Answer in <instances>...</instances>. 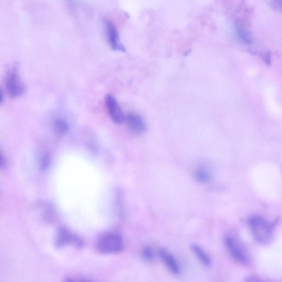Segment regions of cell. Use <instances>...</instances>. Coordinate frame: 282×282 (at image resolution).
<instances>
[{
  "label": "cell",
  "instance_id": "1",
  "mask_svg": "<svg viewBox=\"0 0 282 282\" xmlns=\"http://www.w3.org/2000/svg\"><path fill=\"white\" fill-rule=\"evenodd\" d=\"M248 223L254 239L258 243L263 245L270 243L273 239L277 222H269L262 217L253 216L248 219Z\"/></svg>",
  "mask_w": 282,
  "mask_h": 282
},
{
  "label": "cell",
  "instance_id": "2",
  "mask_svg": "<svg viewBox=\"0 0 282 282\" xmlns=\"http://www.w3.org/2000/svg\"><path fill=\"white\" fill-rule=\"evenodd\" d=\"M124 248L123 241L119 235L109 233L101 237L97 243V249L103 254L118 253Z\"/></svg>",
  "mask_w": 282,
  "mask_h": 282
},
{
  "label": "cell",
  "instance_id": "3",
  "mask_svg": "<svg viewBox=\"0 0 282 282\" xmlns=\"http://www.w3.org/2000/svg\"><path fill=\"white\" fill-rule=\"evenodd\" d=\"M224 244L233 259L241 265L249 263V257L246 251L236 239L231 236H226L224 239Z\"/></svg>",
  "mask_w": 282,
  "mask_h": 282
},
{
  "label": "cell",
  "instance_id": "4",
  "mask_svg": "<svg viewBox=\"0 0 282 282\" xmlns=\"http://www.w3.org/2000/svg\"><path fill=\"white\" fill-rule=\"evenodd\" d=\"M6 87L8 94L12 98L19 97L25 92V85L22 82L16 69L13 68L7 74Z\"/></svg>",
  "mask_w": 282,
  "mask_h": 282
},
{
  "label": "cell",
  "instance_id": "5",
  "mask_svg": "<svg viewBox=\"0 0 282 282\" xmlns=\"http://www.w3.org/2000/svg\"><path fill=\"white\" fill-rule=\"evenodd\" d=\"M106 37L108 42L113 50L125 52L124 46L120 42L118 31L112 22L104 21Z\"/></svg>",
  "mask_w": 282,
  "mask_h": 282
},
{
  "label": "cell",
  "instance_id": "6",
  "mask_svg": "<svg viewBox=\"0 0 282 282\" xmlns=\"http://www.w3.org/2000/svg\"><path fill=\"white\" fill-rule=\"evenodd\" d=\"M105 103L113 121L117 124H122L125 120V116L115 98L111 95H108L105 98Z\"/></svg>",
  "mask_w": 282,
  "mask_h": 282
},
{
  "label": "cell",
  "instance_id": "7",
  "mask_svg": "<svg viewBox=\"0 0 282 282\" xmlns=\"http://www.w3.org/2000/svg\"><path fill=\"white\" fill-rule=\"evenodd\" d=\"M126 120L129 129L137 134H143L146 130V125L138 115L129 113L126 117Z\"/></svg>",
  "mask_w": 282,
  "mask_h": 282
},
{
  "label": "cell",
  "instance_id": "8",
  "mask_svg": "<svg viewBox=\"0 0 282 282\" xmlns=\"http://www.w3.org/2000/svg\"><path fill=\"white\" fill-rule=\"evenodd\" d=\"M160 256L164 265L168 270L174 275H179L180 273V266L173 255L167 250H162L160 252Z\"/></svg>",
  "mask_w": 282,
  "mask_h": 282
},
{
  "label": "cell",
  "instance_id": "9",
  "mask_svg": "<svg viewBox=\"0 0 282 282\" xmlns=\"http://www.w3.org/2000/svg\"><path fill=\"white\" fill-rule=\"evenodd\" d=\"M235 28L238 38L245 44H251L253 42V36L250 31L241 23L237 22Z\"/></svg>",
  "mask_w": 282,
  "mask_h": 282
},
{
  "label": "cell",
  "instance_id": "10",
  "mask_svg": "<svg viewBox=\"0 0 282 282\" xmlns=\"http://www.w3.org/2000/svg\"><path fill=\"white\" fill-rule=\"evenodd\" d=\"M191 250L201 263L206 267H210L212 265L211 258L209 255L200 246L193 245Z\"/></svg>",
  "mask_w": 282,
  "mask_h": 282
},
{
  "label": "cell",
  "instance_id": "11",
  "mask_svg": "<svg viewBox=\"0 0 282 282\" xmlns=\"http://www.w3.org/2000/svg\"><path fill=\"white\" fill-rule=\"evenodd\" d=\"M193 177L199 183L205 184L209 182L211 179V174L206 168L200 167L194 171Z\"/></svg>",
  "mask_w": 282,
  "mask_h": 282
},
{
  "label": "cell",
  "instance_id": "12",
  "mask_svg": "<svg viewBox=\"0 0 282 282\" xmlns=\"http://www.w3.org/2000/svg\"><path fill=\"white\" fill-rule=\"evenodd\" d=\"M76 242V239L65 231H62L59 235L58 244L64 245L68 242Z\"/></svg>",
  "mask_w": 282,
  "mask_h": 282
},
{
  "label": "cell",
  "instance_id": "13",
  "mask_svg": "<svg viewBox=\"0 0 282 282\" xmlns=\"http://www.w3.org/2000/svg\"><path fill=\"white\" fill-rule=\"evenodd\" d=\"M56 130L60 134H64L67 131L68 129V125L66 122L62 119H57L54 123Z\"/></svg>",
  "mask_w": 282,
  "mask_h": 282
},
{
  "label": "cell",
  "instance_id": "14",
  "mask_svg": "<svg viewBox=\"0 0 282 282\" xmlns=\"http://www.w3.org/2000/svg\"><path fill=\"white\" fill-rule=\"evenodd\" d=\"M266 2L272 7V9L277 11L281 10V0H266Z\"/></svg>",
  "mask_w": 282,
  "mask_h": 282
},
{
  "label": "cell",
  "instance_id": "15",
  "mask_svg": "<svg viewBox=\"0 0 282 282\" xmlns=\"http://www.w3.org/2000/svg\"><path fill=\"white\" fill-rule=\"evenodd\" d=\"M263 59L266 64L270 66L271 63V52L270 51L265 52L263 54Z\"/></svg>",
  "mask_w": 282,
  "mask_h": 282
},
{
  "label": "cell",
  "instance_id": "16",
  "mask_svg": "<svg viewBox=\"0 0 282 282\" xmlns=\"http://www.w3.org/2000/svg\"><path fill=\"white\" fill-rule=\"evenodd\" d=\"M50 163V156L48 154H45L42 161V166L43 168L48 167Z\"/></svg>",
  "mask_w": 282,
  "mask_h": 282
},
{
  "label": "cell",
  "instance_id": "17",
  "mask_svg": "<svg viewBox=\"0 0 282 282\" xmlns=\"http://www.w3.org/2000/svg\"><path fill=\"white\" fill-rule=\"evenodd\" d=\"M6 166V161L1 150H0V168H4Z\"/></svg>",
  "mask_w": 282,
  "mask_h": 282
},
{
  "label": "cell",
  "instance_id": "18",
  "mask_svg": "<svg viewBox=\"0 0 282 282\" xmlns=\"http://www.w3.org/2000/svg\"><path fill=\"white\" fill-rule=\"evenodd\" d=\"M144 256L147 260H151L153 258L152 250L150 249H146L144 252Z\"/></svg>",
  "mask_w": 282,
  "mask_h": 282
},
{
  "label": "cell",
  "instance_id": "19",
  "mask_svg": "<svg viewBox=\"0 0 282 282\" xmlns=\"http://www.w3.org/2000/svg\"><path fill=\"white\" fill-rule=\"evenodd\" d=\"M246 280L248 281H261V279H258L257 277L252 276L246 278Z\"/></svg>",
  "mask_w": 282,
  "mask_h": 282
},
{
  "label": "cell",
  "instance_id": "20",
  "mask_svg": "<svg viewBox=\"0 0 282 282\" xmlns=\"http://www.w3.org/2000/svg\"><path fill=\"white\" fill-rule=\"evenodd\" d=\"M4 101L3 93L1 89H0V104H2Z\"/></svg>",
  "mask_w": 282,
  "mask_h": 282
}]
</instances>
